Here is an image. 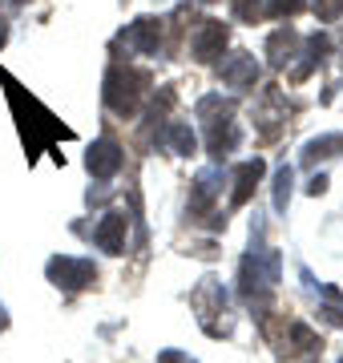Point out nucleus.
<instances>
[{
	"mask_svg": "<svg viewBox=\"0 0 343 363\" xmlns=\"http://www.w3.org/2000/svg\"><path fill=\"white\" fill-rule=\"evenodd\" d=\"M198 117H202V125H206V150H210L218 162L235 154V150H238L235 105L223 101V97H202V101H198Z\"/></svg>",
	"mask_w": 343,
	"mask_h": 363,
	"instance_id": "f257e3e1",
	"label": "nucleus"
},
{
	"mask_svg": "<svg viewBox=\"0 0 343 363\" xmlns=\"http://www.w3.org/2000/svg\"><path fill=\"white\" fill-rule=\"evenodd\" d=\"M145 89H150V73L145 69H130V65H113L106 73V105L118 117H133L142 105Z\"/></svg>",
	"mask_w": 343,
	"mask_h": 363,
	"instance_id": "f03ea898",
	"label": "nucleus"
},
{
	"mask_svg": "<svg viewBox=\"0 0 343 363\" xmlns=\"http://www.w3.org/2000/svg\"><path fill=\"white\" fill-rule=\"evenodd\" d=\"M49 283L61 286V291H69V295H77V291H85V286L97 283V267H93L89 259L57 255V259H49Z\"/></svg>",
	"mask_w": 343,
	"mask_h": 363,
	"instance_id": "7ed1b4c3",
	"label": "nucleus"
},
{
	"mask_svg": "<svg viewBox=\"0 0 343 363\" xmlns=\"http://www.w3.org/2000/svg\"><path fill=\"white\" fill-rule=\"evenodd\" d=\"M190 303H194V315H198L202 331H206V335H223L218 323H214V315L230 319V315H226V291H223V283H218V279H202V283L194 286Z\"/></svg>",
	"mask_w": 343,
	"mask_h": 363,
	"instance_id": "20e7f679",
	"label": "nucleus"
},
{
	"mask_svg": "<svg viewBox=\"0 0 343 363\" xmlns=\"http://www.w3.org/2000/svg\"><path fill=\"white\" fill-rule=\"evenodd\" d=\"M226 40H230V33H226L223 21L202 16L198 25H194V37H190V52H194V61H198V65H214V61L223 57Z\"/></svg>",
	"mask_w": 343,
	"mask_h": 363,
	"instance_id": "39448f33",
	"label": "nucleus"
},
{
	"mask_svg": "<svg viewBox=\"0 0 343 363\" xmlns=\"http://www.w3.org/2000/svg\"><path fill=\"white\" fill-rule=\"evenodd\" d=\"M85 166H89V174H93L97 182H109V178H118L121 166H125V150H121L113 138H101L97 145H89Z\"/></svg>",
	"mask_w": 343,
	"mask_h": 363,
	"instance_id": "423d86ee",
	"label": "nucleus"
},
{
	"mask_svg": "<svg viewBox=\"0 0 343 363\" xmlns=\"http://www.w3.org/2000/svg\"><path fill=\"white\" fill-rule=\"evenodd\" d=\"M223 186H226L223 169H202L198 178H194V186H190V218L214 214V198L223 194Z\"/></svg>",
	"mask_w": 343,
	"mask_h": 363,
	"instance_id": "0eeeda50",
	"label": "nucleus"
},
{
	"mask_svg": "<svg viewBox=\"0 0 343 363\" xmlns=\"http://www.w3.org/2000/svg\"><path fill=\"white\" fill-rule=\"evenodd\" d=\"M218 77L235 93H247L251 85H259V61H254V52H230V57H223Z\"/></svg>",
	"mask_w": 343,
	"mask_h": 363,
	"instance_id": "6e6552de",
	"label": "nucleus"
},
{
	"mask_svg": "<svg viewBox=\"0 0 343 363\" xmlns=\"http://www.w3.org/2000/svg\"><path fill=\"white\" fill-rule=\"evenodd\" d=\"M118 40L130 52H145V57H150V52H158V45H162V21L158 16H137L130 28H121Z\"/></svg>",
	"mask_w": 343,
	"mask_h": 363,
	"instance_id": "1a4fd4ad",
	"label": "nucleus"
},
{
	"mask_svg": "<svg viewBox=\"0 0 343 363\" xmlns=\"http://www.w3.org/2000/svg\"><path fill=\"white\" fill-rule=\"evenodd\" d=\"M125 226H130V214L125 210H106L101 222L93 226V242L106 250V255H121L125 250Z\"/></svg>",
	"mask_w": 343,
	"mask_h": 363,
	"instance_id": "9d476101",
	"label": "nucleus"
},
{
	"mask_svg": "<svg viewBox=\"0 0 343 363\" xmlns=\"http://www.w3.org/2000/svg\"><path fill=\"white\" fill-rule=\"evenodd\" d=\"M263 174H266V166H263V157H251V162H242V166L235 169V190H230V210H238V206H247L251 202V194L259 190V182H263Z\"/></svg>",
	"mask_w": 343,
	"mask_h": 363,
	"instance_id": "9b49d317",
	"label": "nucleus"
},
{
	"mask_svg": "<svg viewBox=\"0 0 343 363\" xmlns=\"http://www.w3.org/2000/svg\"><path fill=\"white\" fill-rule=\"evenodd\" d=\"M254 125H259V133H263L266 142H275L279 133H283V125H287V109H283L279 89H271L266 93V101L254 109Z\"/></svg>",
	"mask_w": 343,
	"mask_h": 363,
	"instance_id": "f8f14e48",
	"label": "nucleus"
},
{
	"mask_svg": "<svg viewBox=\"0 0 343 363\" xmlns=\"http://www.w3.org/2000/svg\"><path fill=\"white\" fill-rule=\"evenodd\" d=\"M162 142L170 145L174 154H198V133L190 130V121H166V133H162Z\"/></svg>",
	"mask_w": 343,
	"mask_h": 363,
	"instance_id": "ddd939ff",
	"label": "nucleus"
},
{
	"mask_svg": "<svg viewBox=\"0 0 343 363\" xmlns=\"http://www.w3.org/2000/svg\"><path fill=\"white\" fill-rule=\"evenodd\" d=\"M295 49H299V33H295V28H275L271 40H266V52H271V65L275 69H287Z\"/></svg>",
	"mask_w": 343,
	"mask_h": 363,
	"instance_id": "4468645a",
	"label": "nucleus"
},
{
	"mask_svg": "<svg viewBox=\"0 0 343 363\" xmlns=\"http://www.w3.org/2000/svg\"><path fill=\"white\" fill-rule=\"evenodd\" d=\"M303 4L307 0H271L263 13L271 16V21H283V16H295V13H303Z\"/></svg>",
	"mask_w": 343,
	"mask_h": 363,
	"instance_id": "2eb2a0df",
	"label": "nucleus"
},
{
	"mask_svg": "<svg viewBox=\"0 0 343 363\" xmlns=\"http://www.w3.org/2000/svg\"><path fill=\"white\" fill-rule=\"evenodd\" d=\"M291 182H295V174H291V166H283V169H279V178H275V210H287Z\"/></svg>",
	"mask_w": 343,
	"mask_h": 363,
	"instance_id": "dca6fc26",
	"label": "nucleus"
},
{
	"mask_svg": "<svg viewBox=\"0 0 343 363\" xmlns=\"http://www.w3.org/2000/svg\"><path fill=\"white\" fill-rule=\"evenodd\" d=\"M311 9H315L319 21H339L343 16V0H311Z\"/></svg>",
	"mask_w": 343,
	"mask_h": 363,
	"instance_id": "f3484780",
	"label": "nucleus"
},
{
	"mask_svg": "<svg viewBox=\"0 0 343 363\" xmlns=\"http://www.w3.org/2000/svg\"><path fill=\"white\" fill-rule=\"evenodd\" d=\"M230 9H235V21H247V25H254L259 13H263V9H259V0H235Z\"/></svg>",
	"mask_w": 343,
	"mask_h": 363,
	"instance_id": "a211bd4d",
	"label": "nucleus"
},
{
	"mask_svg": "<svg viewBox=\"0 0 343 363\" xmlns=\"http://www.w3.org/2000/svg\"><path fill=\"white\" fill-rule=\"evenodd\" d=\"M158 363H194V359H190V355H182V351H162Z\"/></svg>",
	"mask_w": 343,
	"mask_h": 363,
	"instance_id": "6ab92c4d",
	"label": "nucleus"
},
{
	"mask_svg": "<svg viewBox=\"0 0 343 363\" xmlns=\"http://www.w3.org/2000/svg\"><path fill=\"white\" fill-rule=\"evenodd\" d=\"M307 190H311V194H323V190H327V174H315V178H311V186H307Z\"/></svg>",
	"mask_w": 343,
	"mask_h": 363,
	"instance_id": "aec40b11",
	"label": "nucleus"
},
{
	"mask_svg": "<svg viewBox=\"0 0 343 363\" xmlns=\"http://www.w3.org/2000/svg\"><path fill=\"white\" fill-rule=\"evenodd\" d=\"M4 331H9V307L0 303V335H4Z\"/></svg>",
	"mask_w": 343,
	"mask_h": 363,
	"instance_id": "412c9836",
	"label": "nucleus"
},
{
	"mask_svg": "<svg viewBox=\"0 0 343 363\" xmlns=\"http://www.w3.org/2000/svg\"><path fill=\"white\" fill-rule=\"evenodd\" d=\"M4 40H9V21L0 16V45H4Z\"/></svg>",
	"mask_w": 343,
	"mask_h": 363,
	"instance_id": "4be33fe9",
	"label": "nucleus"
},
{
	"mask_svg": "<svg viewBox=\"0 0 343 363\" xmlns=\"http://www.w3.org/2000/svg\"><path fill=\"white\" fill-rule=\"evenodd\" d=\"M13 4H28V0H13Z\"/></svg>",
	"mask_w": 343,
	"mask_h": 363,
	"instance_id": "5701e85b",
	"label": "nucleus"
},
{
	"mask_svg": "<svg viewBox=\"0 0 343 363\" xmlns=\"http://www.w3.org/2000/svg\"><path fill=\"white\" fill-rule=\"evenodd\" d=\"M339 363H343V359H339Z\"/></svg>",
	"mask_w": 343,
	"mask_h": 363,
	"instance_id": "b1692460",
	"label": "nucleus"
}]
</instances>
